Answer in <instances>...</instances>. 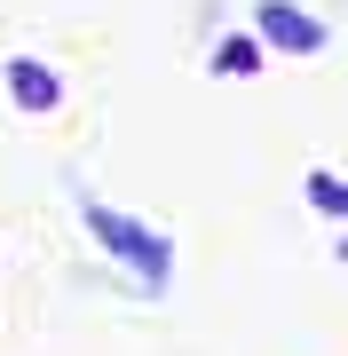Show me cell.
<instances>
[{
    "label": "cell",
    "mask_w": 348,
    "mask_h": 356,
    "mask_svg": "<svg viewBox=\"0 0 348 356\" xmlns=\"http://www.w3.org/2000/svg\"><path fill=\"white\" fill-rule=\"evenodd\" d=\"M254 24H261V40L285 48V56H317V48H324V24H317L309 8H293V0H261Z\"/></svg>",
    "instance_id": "2"
},
{
    "label": "cell",
    "mask_w": 348,
    "mask_h": 356,
    "mask_svg": "<svg viewBox=\"0 0 348 356\" xmlns=\"http://www.w3.org/2000/svg\"><path fill=\"white\" fill-rule=\"evenodd\" d=\"M8 95H16V111H56V103H64V79L48 64H32V56H16L8 64Z\"/></svg>",
    "instance_id": "3"
},
{
    "label": "cell",
    "mask_w": 348,
    "mask_h": 356,
    "mask_svg": "<svg viewBox=\"0 0 348 356\" xmlns=\"http://www.w3.org/2000/svg\"><path fill=\"white\" fill-rule=\"evenodd\" d=\"M88 229H95V238H103L111 245V254H127L135 269H142V277H167V238H151V229H142L135 214H111V206H88Z\"/></svg>",
    "instance_id": "1"
},
{
    "label": "cell",
    "mask_w": 348,
    "mask_h": 356,
    "mask_svg": "<svg viewBox=\"0 0 348 356\" xmlns=\"http://www.w3.org/2000/svg\"><path fill=\"white\" fill-rule=\"evenodd\" d=\"M261 64V40H222L214 48V72H254Z\"/></svg>",
    "instance_id": "4"
}]
</instances>
